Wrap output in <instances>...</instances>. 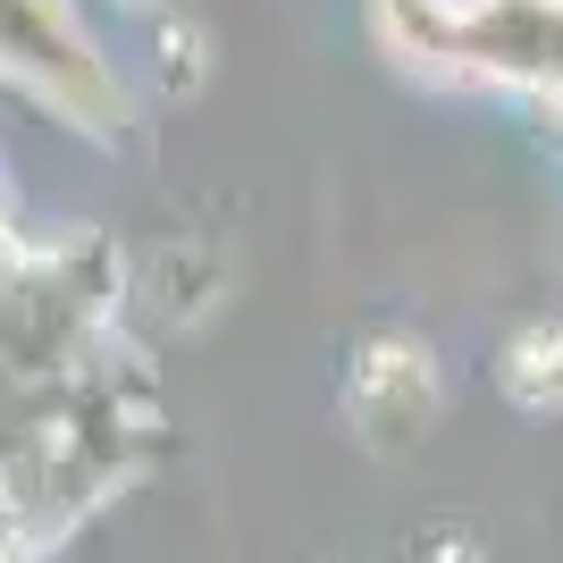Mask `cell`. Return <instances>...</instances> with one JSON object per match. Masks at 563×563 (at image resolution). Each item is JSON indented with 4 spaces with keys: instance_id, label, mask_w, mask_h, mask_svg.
Listing matches in <instances>:
<instances>
[]
</instances>
